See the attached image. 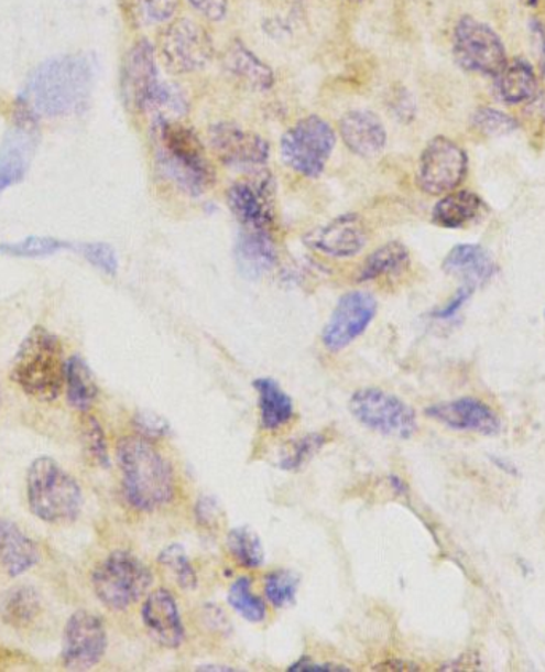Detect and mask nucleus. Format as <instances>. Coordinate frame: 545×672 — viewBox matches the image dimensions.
Returning <instances> with one entry per match:
<instances>
[{
	"instance_id": "a211bd4d",
	"label": "nucleus",
	"mask_w": 545,
	"mask_h": 672,
	"mask_svg": "<svg viewBox=\"0 0 545 672\" xmlns=\"http://www.w3.org/2000/svg\"><path fill=\"white\" fill-rule=\"evenodd\" d=\"M424 414L456 432H472L483 436H497L501 433V421L497 412L472 397L434 404L427 408Z\"/></svg>"
},
{
	"instance_id": "4c0bfd02",
	"label": "nucleus",
	"mask_w": 545,
	"mask_h": 672,
	"mask_svg": "<svg viewBox=\"0 0 545 672\" xmlns=\"http://www.w3.org/2000/svg\"><path fill=\"white\" fill-rule=\"evenodd\" d=\"M472 127L483 137L498 138L514 133L519 122L501 110L482 108L473 112Z\"/></svg>"
},
{
	"instance_id": "f03ea898",
	"label": "nucleus",
	"mask_w": 545,
	"mask_h": 672,
	"mask_svg": "<svg viewBox=\"0 0 545 672\" xmlns=\"http://www.w3.org/2000/svg\"><path fill=\"white\" fill-rule=\"evenodd\" d=\"M151 138L156 170L174 187L198 197L214 186L216 172L194 128L177 119L153 117Z\"/></svg>"
},
{
	"instance_id": "8fccbe9b",
	"label": "nucleus",
	"mask_w": 545,
	"mask_h": 672,
	"mask_svg": "<svg viewBox=\"0 0 545 672\" xmlns=\"http://www.w3.org/2000/svg\"><path fill=\"white\" fill-rule=\"evenodd\" d=\"M391 485H393L394 489L397 490V492H405V489H407V487H405L404 481H402L401 478H397V476H391Z\"/></svg>"
},
{
	"instance_id": "9b49d317",
	"label": "nucleus",
	"mask_w": 545,
	"mask_h": 672,
	"mask_svg": "<svg viewBox=\"0 0 545 672\" xmlns=\"http://www.w3.org/2000/svg\"><path fill=\"white\" fill-rule=\"evenodd\" d=\"M244 180L231 184L227 191V205L242 229L272 232L274 213V177L265 169L248 172Z\"/></svg>"
},
{
	"instance_id": "7c9ffc66",
	"label": "nucleus",
	"mask_w": 545,
	"mask_h": 672,
	"mask_svg": "<svg viewBox=\"0 0 545 672\" xmlns=\"http://www.w3.org/2000/svg\"><path fill=\"white\" fill-rule=\"evenodd\" d=\"M66 394L70 407L87 412L98 398V386L90 366L81 357H70L66 369Z\"/></svg>"
},
{
	"instance_id": "ddd939ff",
	"label": "nucleus",
	"mask_w": 545,
	"mask_h": 672,
	"mask_svg": "<svg viewBox=\"0 0 545 672\" xmlns=\"http://www.w3.org/2000/svg\"><path fill=\"white\" fill-rule=\"evenodd\" d=\"M208 138L214 155L230 169L254 172L265 169L269 162V141L237 123H214L209 127Z\"/></svg>"
},
{
	"instance_id": "79ce46f5",
	"label": "nucleus",
	"mask_w": 545,
	"mask_h": 672,
	"mask_svg": "<svg viewBox=\"0 0 545 672\" xmlns=\"http://www.w3.org/2000/svg\"><path fill=\"white\" fill-rule=\"evenodd\" d=\"M133 423L139 436L149 441L163 438L171 430L165 419L153 412H138Z\"/></svg>"
},
{
	"instance_id": "39448f33",
	"label": "nucleus",
	"mask_w": 545,
	"mask_h": 672,
	"mask_svg": "<svg viewBox=\"0 0 545 672\" xmlns=\"http://www.w3.org/2000/svg\"><path fill=\"white\" fill-rule=\"evenodd\" d=\"M28 501L32 513L50 524L76 521L84 507L80 486L53 458L32 462L26 476Z\"/></svg>"
},
{
	"instance_id": "3c124183",
	"label": "nucleus",
	"mask_w": 545,
	"mask_h": 672,
	"mask_svg": "<svg viewBox=\"0 0 545 672\" xmlns=\"http://www.w3.org/2000/svg\"><path fill=\"white\" fill-rule=\"evenodd\" d=\"M199 671H233L231 668L227 666H201L198 668Z\"/></svg>"
},
{
	"instance_id": "0eeeda50",
	"label": "nucleus",
	"mask_w": 545,
	"mask_h": 672,
	"mask_svg": "<svg viewBox=\"0 0 545 672\" xmlns=\"http://www.w3.org/2000/svg\"><path fill=\"white\" fill-rule=\"evenodd\" d=\"M92 589L112 610H127L152 586L151 568L128 551H113L92 572Z\"/></svg>"
},
{
	"instance_id": "a878e982",
	"label": "nucleus",
	"mask_w": 545,
	"mask_h": 672,
	"mask_svg": "<svg viewBox=\"0 0 545 672\" xmlns=\"http://www.w3.org/2000/svg\"><path fill=\"white\" fill-rule=\"evenodd\" d=\"M494 88L501 101L511 106L526 105L539 96V82L533 66L522 58L505 63L494 76Z\"/></svg>"
},
{
	"instance_id": "1a4fd4ad",
	"label": "nucleus",
	"mask_w": 545,
	"mask_h": 672,
	"mask_svg": "<svg viewBox=\"0 0 545 672\" xmlns=\"http://www.w3.org/2000/svg\"><path fill=\"white\" fill-rule=\"evenodd\" d=\"M454 56L468 73L494 77L508 63L500 35L472 17H462L454 31Z\"/></svg>"
},
{
	"instance_id": "b1692460",
	"label": "nucleus",
	"mask_w": 545,
	"mask_h": 672,
	"mask_svg": "<svg viewBox=\"0 0 545 672\" xmlns=\"http://www.w3.org/2000/svg\"><path fill=\"white\" fill-rule=\"evenodd\" d=\"M442 269L472 288L490 282L498 272L497 262L479 245H458L448 252Z\"/></svg>"
},
{
	"instance_id": "2f4dec72",
	"label": "nucleus",
	"mask_w": 545,
	"mask_h": 672,
	"mask_svg": "<svg viewBox=\"0 0 545 672\" xmlns=\"http://www.w3.org/2000/svg\"><path fill=\"white\" fill-rule=\"evenodd\" d=\"M228 550L238 564L246 568H258L265 563V551L258 533L248 525L231 529L228 533Z\"/></svg>"
},
{
	"instance_id": "58836bf2",
	"label": "nucleus",
	"mask_w": 545,
	"mask_h": 672,
	"mask_svg": "<svg viewBox=\"0 0 545 672\" xmlns=\"http://www.w3.org/2000/svg\"><path fill=\"white\" fill-rule=\"evenodd\" d=\"M298 592V578L291 572H272L265 578L266 599L277 609L292 606Z\"/></svg>"
},
{
	"instance_id": "49530a36",
	"label": "nucleus",
	"mask_w": 545,
	"mask_h": 672,
	"mask_svg": "<svg viewBox=\"0 0 545 672\" xmlns=\"http://www.w3.org/2000/svg\"><path fill=\"white\" fill-rule=\"evenodd\" d=\"M288 671H330V672H337V671H349L348 668L345 666H340V664H334V663H318V661H313L312 658H302V660H298L297 663L292 664L291 668H288Z\"/></svg>"
},
{
	"instance_id": "6e6d98bb",
	"label": "nucleus",
	"mask_w": 545,
	"mask_h": 672,
	"mask_svg": "<svg viewBox=\"0 0 545 672\" xmlns=\"http://www.w3.org/2000/svg\"><path fill=\"white\" fill-rule=\"evenodd\" d=\"M544 315H545V313H544Z\"/></svg>"
},
{
	"instance_id": "393cba45",
	"label": "nucleus",
	"mask_w": 545,
	"mask_h": 672,
	"mask_svg": "<svg viewBox=\"0 0 545 672\" xmlns=\"http://www.w3.org/2000/svg\"><path fill=\"white\" fill-rule=\"evenodd\" d=\"M41 560L39 546L15 522L0 518V565L12 577L24 574Z\"/></svg>"
},
{
	"instance_id": "7ed1b4c3",
	"label": "nucleus",
	"mask_w": 545,
	"mask_h": 672,
	"mask_svg": "<svg viewBox=\"0 0 545 672\" xmlns=\"http://www.w3.org/2000/svg\"><path fill=\"white\" fill-rule=\"evenodd\" d=\"M124 497L139 511H155L174 497L173 467L142 436H128L117 446Z\"/></svg>"
},
{
	"instance_id": "a19ab883",
	"label": "nucleus",
	"mask_w": 545,
	"mask_h": 672,
	"mask_svg": "<svg viewBox=\"0 0 545 672\" xmlns=\"http://www.w3.org/2000/svg\"><path fill=\"white\" fill-rule=\"evenodd\" d=\"M76 250L87 259L96 269L102 270L107 275H116L119 270V259L117 252L107 243H84L78 245Z\"/></svg>"
},
{
	"instance_id": "a18cd8bd",
	"label": "nucleus",
	"mask_w": 545,
	"mask_h": 672,
	"mask_svg": "<svg viewBox=\"0 0 545 672\" xmlns=\"http://www.w3.org/2000/svg\"><path fill=\"white\" fill-rule=\"evenodd\" d=\"M391 108H393L399 119L410 120L415 117V102H413L412 96L405 90L395 94L394 98L391 99Z\"/></svg>"
},
{
	"instance_id": "aec40b11",
	"label": "nucleus",
	"mask_w": 545,
	"mask_h": 672,
	"mask_svg": "<svg viewBox=\"0 0 545 672\" xmlns=\"http://www.w3.org/2000/svg\"><path fill=\"white\" fill-rule=\"evenodd\" d=\"M142 620L153 638L167 649H177L185 639L176 597L165 588L155 589L142 606Z\"/></svg>"
},
{
	"instance_id": "72a5a7b5",
	"label": "nucleus",
	"mask_w": 545,
	"mask_h": 672,
	"mask_svg": "<svg viewBox=\"0 0 545 672\" xmlns=\"http://www.w3.org/2000/svg\"><path fill=\"white\" fill-rule=\"evenodd\" d=\"M324 444L326 436L323 433H308L302 438L291 441L281 455L280 468L284 472H297L323 449Z\"/></svg>"
},
{
	"instance_id": "864d4df0",
	"label": "nucleus",
	"mask_w": 545,
	"mask_h": 672,
	"mask_svg": "<svg viewBox=\"0 0 545 672\" xmlns=\"http://www.w3.org/2000/svg\"><path fill=\"white\" fill-rule=\"evenodd\" d=\"M349 3H362L363 0H347Z\"/></svg>"
},
{
	"instance_id": "dca6fc26",
	"label": "nucleus",
	"mask_w": 545,
	"mask_h": 672,
	"mask_svg": "<svg viewBox=\"0 0 545 672\" xmlns=\"http://www.w3.org/2000/svg\"><path fill=\"white\" fill-rule=\"evenodd\" d=\"M379 311V302L366 291L344 294L335 305L329 322L323 329L327 350L340 351L366 333Z\"/></svg>"
},
{
	"instance_id": "473e14b6",
	"label": "nucleus",
	"mask_w": 545,
	"mask_h": 672,
	"mask_svg": "<svg viewBox=\"0 0 545 672\" xmlns=\"http://www.w3.org/2000/svg\"><path fill=\"white\" fill-rule=\"evenodd\" d=\"M228 604L231 609L251 624H262L266 617V606L259 596L252 593L251 578H238L228 592Z\"/></svg>"
},
{
	"instance_id": "423d86ee",
	"label": "nucleus",
	"mask_w": 545,
	"mask_h": 672,
	"mask_svg": "<svg viewBox=\"0 0 545 672\" xmlns=\"http://www.w3.org/2000/svg\"><path fill=\"white\" fill-rule=\"evenodd\" d=\"M337 134L323 117L306 116L281 138L280 152L284 165L301 176L315 180L326 170L333 155Z\"/></svg>"
},
{
	"instance_id": "f704fd0d",
	"label": "nucleus",
	"mask_w": 545,
	"mask_h": 672,
	"mask_svg": "<svg viewBox=\"0 0 545 672\" xmlns=\"http://www.w3.org/2000/svg\"><path fill=\"white\" fill-rule=\"evenodd\" d=\"M159 561L162 565H165L171 574H173V577L179 583L181 588H197V572H195L194 565H192L190 560H188L185 548L179 545V543H173V545L166 546L165 550L160 553Z\"/></svg>"
},
{
	"instance_id": "f8f14e48",
	"label": "nucleus",
	"mask_w": 545,
	"mask_h": 672,
	"mask_svg": "<svg viewBox=\"0 0 545 672\" xmlns=\"http://www.w3.org/2000/svg\"><path fill=\"white\" fill-rule=\"evenodd\" d=\"M468 173V155L461 145L445 137L427 142L419 156L416 184L424 194L445 195L458 188Z\"/></svg>"
},
{
	"instance_id": "412c9836",
	"label": "nucleus",
	"mask_w": 545,
	"mask_h": 672,
	"mask_svg": "<svg viewBox=\"0 0 545 672\" xmlns=\"http://www.w3.org/2000/svg\"><path fill=\"white\" fill-rule=\"evenodd\" d=\"M20 123L3 141L0 148V192L20 183L28 172L35 149V134L32 131V116L21 113Z\"/></svg>"
},
{
	"instance_id": "ea45409f",
	"label": "nucleus",
	"mask_w": 545,
	"mask_h": 672,
	"mask_svg": "<svg viewBox=\"0 0 545 672\" xmlns=\"http://www.w3.org/2000/svg\"><path fill=\"white\" fill-rule=\"evenodd\" d=\"M69 245L64 241L48 237H30L18 243L0 245V252L3 254L15 256V258H44L52 256Z\"/></svg>"
},
{
	"instance_id": "f3484780",
	"label": "nucleus",
	"mask_w": 545,
	"mask_h": 672,
	"mask_svg": "<svg viewBox=\"0 0 545 672\" xmlns=\"http://www.w3.org/2000/svg\"><path fill=\"white\" fill-rule=\"evenodd\" d=\"M306 247L335 259L355 258L369 241V229L359 215L338 216L303 237Z\"/></svg>"
},
{
	"instance_id": "2eb2a0df",
	"label": "nucleus",
	"mask_w": 545,
	"mask_h": 672,
	"mask_svg": "<svg viewBox=\"0 0 545 672\" xmlns=\"http://www.w3.org/2000/svg\"><path fill=\"white\" fill-rule=\"evenodd\" d=\"M160 82L155 48L151 42L139 41L124 56L121 67V98L131 112H149Z\"/></svg>"
},
{
	"instance_id": "f257e3e1",
	"label": "nucleus",
	"mask_w": 545,
	"mask_h": 672,
	"mask_svg": "<svg viewBox=\"0 0 545 672\" xmlns=\"http://www.w3.org/2000/svg\"><path fill=\"white\" fill-rule=\"evenodd\" d=\"M92 64L85 55H67L50 59L28 78L20 105L34 117L69 116L84 108L90 98Z\"/></svg>"
},
{
	"instance_id": "bb28decb",
	"label": "nucleus",
	"mask_w": 545,
	"mask_h": 672,
	"mask_svg": "<svg viewBox=\"0 0 545 672\" xmlns=\"http://www.w3.org/2000/svg\"><path fill=\"white\" fill-rule=\"evenodd\" d=\"M482 198L470 191L445 194L433 209V223L444 229H462L482 215Z\"/></svg>"
},
{
	"instance_id": "de8ad7c7",
	"label": "nucleus",
	"mask_w": 545,
	"mask_h": 672,
	"mask_svg": "<svg viewBox=\"0 0 545 672\" xmlns=\"http://www.w3.org/2000/svg\"><path fill=\"white\" fill-rule=\"evenodd\" d=\"M195 511H197L199 522L205 525L214 524L216 519L219 518V508H217L216 501L209 499V497L199 500Z\"/></svg>"
},
{
	"instance_id": "4be33fe9",
	"label": "nucleus",
	"mask_w": 545,
	"mask_h": 672,
	"mask_svg": "<svg viewBox=\"0 0 545 672\" xmlns=\"http://www.w3.org/2000/svg\"><path fill=\"white\" fill-rule=\"evenodd\" d=\"M277 262L272 232L242 229L235 243V264L246 280H260Z\"/></svg>"
},
{
	"instance_id": "c03bdc74",
	"label": "nucleus",
	"mask_w": 545,
	"mask_h": 672,
	"mask_svg": "<svg viewBox=\"0 0 545 672\" xmlns=\"http://www.w3.org/2000/svg\"><path fill=\"white\" fill-rule=\"evenodd\" d=\"M192 7L209 21H220L228 12V0H188Z\"/></svg>"
},
{
	"instance_id": "6e6552de",
	"label": "nucleus",
	"mask_w": 545,
	"mask_h": 672,
	"mask_svg": "<svg viewBox=\"0 0 545 672\" xmlns=\"http://www.w3.org/2000/svg\"><path fill=\"white\" fill-rule=\"evenodd\" d=\"M349 411L367 429L391 438L408 440L418 430L413 408L380 389L356 391L349 400Z\"/></svg>"
},
{
	"instance_id": "c9c22d12",
	"label": "nucleus",
	"mask_w": 545,
	"mask_h": 672,
	"mask_svg": "<svg viewBox=\"0 0 545 672\" xmlns=\"http://www.w3.org/2000/svg\"><path fill=\"white\" fill-rule=\"evenodd\" d=\"M80 440L87 457L98 467L107 468L110 465L109 451L105 430L92 415H85L80 423Z\"/></svg>"
},
{
	"instance_id": "5701e85b",
	"label": "nucleus",
	"mask_w": 545,
	"mask_h": 672,
	"mask_svg": "<svg viewBox=\"0 0 545 672\" xmlns=\"http://www.w3.org/2000/svg\"><path fill=\"white\" fill-rule=\"evenodd\" d=\"M224 69L242 87L252 91H269L274 87V73L269 64L255 56L241 41H233L224 53Z\"/></svg>"
},
{
	"instance_id": "5fc2aeb1",
	"label": "nucleus",
	"mask_w": 545,
	"mask_h": 672,
	"mask_svg": "<svg viewBox=\"0 0 545 672\" xmlns=\"http://www.w3.org/2000/svg\"><path fill=\"white\" fill-rule=\"evenodd\" d=\"M0 401H2V394H0Z\"/></svg>"
},
{
	"instance_id": "c756f323",
	"label": "nucleus",
	"mask_w": 545,
	"mask_h": 672,
	"mask_svg": "<svg viewBox=\"0 0 545 672\" xmlns=\"http://www.w3.org/2000/svg\"><path fill=\"white\" fill-rule=\"evenodd\" d=\"M41 609V596L28 585L9 589L0 600V618L12 628H26L39 617Z\"/></svg>"
},
{
	"instance_id": "4468645a",
	"label": "nucleus",
	"mask_w": 545,
	"mask_h": 672,
	"mask_svg": "<svg viewBox=\"0 0 545 672\" xmlns=\"http://www.w3.org/2000/svg\"><path fill=\"white\" fill-rule=\"evenodd\" d=\"M107 649V632L101 618L78 610L67 620L63 632L64 666L70 671H87L99 663Z\"/></svg>"
},
{
	"instance_id": "20e7f679",
	"label": "nucleus",
	"mask_w": 545,
	"mask_h": 672,
	"mask_svg": "<svg viewBox=\"0 0 545 672\" xmlns=\"http://www.w3.org/2000/svg\"><path fill=\"white\" fill-rule=\"evenodd\" d=\"M67 361L63 344L44 326H35L24 337L13 358L10 379L39 401H55L66 382Z\"/></svg>"
},
{
	"instance_id": "e433bc0d",
	"label": "nucleus",
	"mask_w": 545,
	"mask_h": 672,
	"mask_svg": "<svg viewBox=\"0 0 545 672\" xmlns=\"http://www.w3.org/2000/svg\"><path fill=\"white\" fill-rule=\"evenodd\" d=\"M131 13L141 24L170 23L176 15L179 0H130Z\"/></svg>"
},
{
	"instance_id": "37998d69",
	"label": "nucleus",
	"mask_w": 545,
	"mask_h": 672,
	"mask_svg": "<svg viewBox=\"0 0 545 672\" xmlns=\"http://www.w3.org/2000/svg\"><path fill=\"white\" fill-rule=\"evenodd\" d=\"M473 291H476V288L469 286V284H462V286L456 291L454 299H451L448 304H445L444 307L433 312L434 318L448 319L451 318V316H455L456 313L459 312V308H461L462 305L469 301L470 296H472Z\"/></svg>"
},
{
	"instance_id": "09e8293b",
	"label": "nucleus",
	"mask_w": 545,
	"mask_h": 672,
	"mask_svg": "<svg viewBox=\"0 0 545 672\" xmlns=\"http://www.w3.org/2000/svg\"><path fill=\"white\" fill-rule=\"evenodd\" d=\"M533 34L539 39L541 45V67H543V74L545 76V26L541 21H533Z\"/></svg>"
},
{
	"instance_id": "603ef678",
	"label": "nucleus",
	"mask_w": 545,
	"mask_h": 672,
	"mask_svg": "<svg viewBox=\"0 0 545 672\" xmlns=\"http://www.w3.org/2000/svg\"><path fill=\"white\" fill-rule=\"evenodd\" d=\"M519 2L526 7H536L539 0H519Z\"/></svg>"
},
{
	"instance_id": "6ab92c4d",
	"label": "nucleus",
	"mask_w": 545,
	"mask_h": 672,
	"mask_svg": "<svg viewBox=\"0 0 545 672\" xmlns=\"http://www.w3.org/2000/svg\"><path fill=\"white\" fill-rule=\"evenodd\" d=\"M338 131L349 151L363 159L380 155L388 141L383 122L372 110H349L341 117Z\"/></svg>"
},
{
	"instance_id": "9d476101",
	"label": "nucleus",
	"mask_w": 545,
	"mask_h": 672,
	"mask_svg": "<svg viewBox=\"0 0 545 672\" xmlns=\"http://www.w3.org/2000/svg\"><path fill=\"white\" fill-rule=\"evenodd\" d=\"M160 52L167 71L173 74H190L205 69L212 62L211 34L194 20L170 21L160 39Z\"/></svg>"
},
{
	"instance_id": "c85d7f7f",
	"label": "nucleus",
	"mask_w": 545,
	"mask_h": 672,
	"mask_svg": "<svg viewBox=\"0 0 545 672\" xmlns=\"http://www.w3.org/2000/svg\"><path fill=\"white\" fill-rule=\"evenodd\" d=\"M410 267V252L401 241L384 243L363 262L359 282H372L384 277L401 275Z\"/></svg>"
},
{
	"instance_id": "cd10ccee",
	"label": "nucleus",
	"mask_w": 545,
	"mask_h": 672,
	"mask_svg": "<svg viewBox=\"0 0 545 672\" xmlns=\"http://www.w3.org/2000/svg\"><path fill=\"white\" fill-rule=\"evenodd\" d=\"M259 394L260 422L263 429L277 430L286 425L294 415V403L276 380L262 377L254 380Z\"/></svg>"
}]
</instances>
